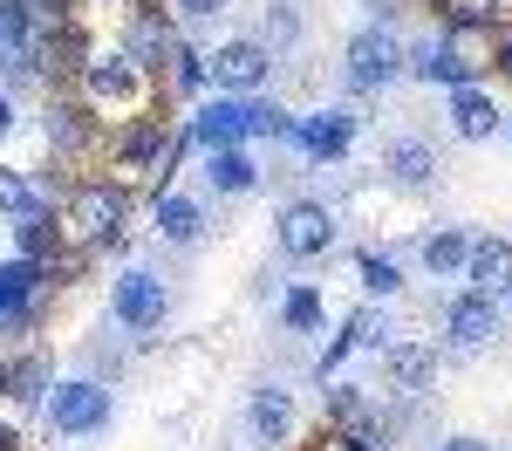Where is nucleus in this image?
<instances>
[{
    "instance_id": "20e7f679",
    "label": "nucleus",
    "mask_w": 512,
    "mask_h": 451,
    "mask_svg": "<svg viewBox=\"0 0 512 451\" xmlns=\"http://www.w3.org/2000/svg\"><path fill=\"white\" fill-rule=\"evenodd\" d=\"M110 383H96V376H69V383H48V397H41V417H48V431L55 438H96V431H110Z\"/></svg>"
},
{
    "instance_id": "f704fd0d",
    "label": "nucleus",
    "mask_w": 512,
    "mask_h": 451,
    "mask_svg": "<svg viewBox=\"0 0 512 451\" xmlns=\"http://www.w3.org/2000/svg\"><path fill=\"white\" fill-rule=\"evenodd\" d=\"M0 451H21V431L14 424H0Z\"/></svg>"
},
{
    "instance_id": "c85d7f7f",
    "label": "nucleus",
    "mask_w": 512,
    "mask_h": 451,
    "mask_svg": "<svg viewBox=\"0 0 512 451\" xmlns=\"http://www.w3.org/2000/svg\"><path fill=\"white\" fill-rule=\"evenodd\" d=\"M355 267H362V287H369V294H383V301H390L396 287H403V274H396V260H383V253H362Z\"/></svg>"
},
{
    "instance_id": "2f4dec72",
    "label": "nucleus",
    "mask_w": 512,
    "mask_h": 451,
    "mask_svg": "<svg viewBox=\"0 0 512 451\" xmlns=\"http://www.w3.org/2000/svg\"><path fill=\"white\" fill-rule=\"evenodd\" d=\"M171 7H178L185 21H212V14H226L233 0H171Z\"/></svg>"
},
{
    "instance_id": "f03ea898",
    "label": "nucleus",
    "mask_w": 512,
    "mask_h": 451,
    "mask_svg": "<svg viewBox=\"0 0 512 451\" xmlns=\"http://www.w3.org/2000/svg\"><path fill=\"white\" fill-rule=\"evenodd\" d=\"M185 130H192L198 151H226V144H246V137H294V117L267 96H205Z\"/></svg>"
},
{
    "instance_id": "f3484780",
    "label": "nucleus",
    "mask_w": 512,
    "mask_h": 451,
    "mask_svg": "<svg viewBox=\"0 0 512 451\" xmlns=\"http://www.w3.org/2000/svg\"><path fill=\"white\" fill-rule=\"evenodd\" d=\"M205 185H212V192H226V199H239V192H253V185H260V164H253L246 144L205 151Z\"/></svg>"
},
{
    "instance_id": "423d86ee",
    "label": "nucleus",
    "mask_w": 512,
    "mask_h": 451,
    "mask_svg": "<svg viewBox=\"0 0 512 451\" xmlns=\"http://www.w3.org/2000/svg\"><path fill=\"white\" fill-rule=\"evenodd\" d=\"M110 315H117L130 335H151V328H164V315H171V287H164L158 274H144V267H123L117 281H110Z\"/></svg>"
},
{
    "instance_id": "473e14b6",
    "label": "nucleus",
    "mask_w": 512,
    "mask_h": 451,
    "mask_svg": "<svg viewBox=\"0 0 512 451\" xmlns=\"http://www.w3.org/2000/svg\"><path fill=\"white\" fill-rule=\"evenodd\" d=\"M14 123H21L14 117V96H0V137H14Z\"/></svg>"
},
{
    "instance_id": "b1692460",
    "label": "nucleus",
    "mask_w": 512,
    "mask_h": 451,
    "mask_svg": "<svg viewBox=\"0 0 512 451\" xmlns=\"http://www.w3.org/2000/svg\"><path fill=\"white\" fill-rule=\"evenodd\" d=\"M35 48V0H0V62Z\"/></svg>"
},
{
    "instance_id": "6ab92c4d",
    "label": "nucleus",
    "mask_w": 512,
    "mask_h": 451,
    "mask_svg": "<svg viewBox=\"0 0 512 451\" xmlns=\"http://www.w3.org/2000/svg\"><path fill=\"white\" fill-rule=\"evenodd\" d=\"M158 240L164 246H198L205 240V205L185 192H158Z\"/></svg>"
},
{
    "instance_id": "a878e982",
    "label": "nucleus",
    "mask_w": 512,
    "mask_h": 451,
    "mask_svg": "<svg viewBox=\"0 0 512 451\" xmlns=\"http://www.w3.org/2000/svg\"><path fill=\"white\" fill-rule=\"evenodd\" d=\"M280 322L294 328V335H315L321 328V287H287V294H280Z\"/></svg>"
},
{
    "instance_id": "f8f14e48",
    "label": "nucleus",
    "mask_w": 512,
    "mask_h": 451,
    "mask_svg": "<svg viewBox=\"0 0 512 451\" xmlns=\"http://www.w3.org/2000/svg\"><path fill=\"white\" fill-rule=\"evenodd\" d=\"M492 335H499V294H478V287L458 294L451 315H444V342L451 349H485Z\"/></svg>"
},
{
    "instance_id": "c756f323",
    "label": "nucleus",
    "mask_w": 512,
    "mask_h": 451,
    "mask_svg": "<svg viewBox=\"0 0 512 451\" xmlns=\"http://www.w3.org/2000/svg\"><path fill=\"white\" fill-rule=\"evenodd\" d=\"M171 82H178V89H205V55H198V48H185V41H178V48H171Z\"/></svg>"
},
{
    "instance_id": "7ed1b4c3",
    "label": "nucleus",
    "mask_w": 512,
    "mask_h": 451,
    "mask_svg": "<svg viewBox=\"0 0 512 451\" xmlns=\"http://www.w3.org/2000/svg\"><path fill=\"white\" fill-rule=\"evenodd\" d=\"M130 226V192L110 178H89L62 192V240L69 246H117Z\"/></svg>"
},
{
    "instance_id": "9d476101",
    "label": "nucleus",
    "mask_w": 512,
    "mask_h": 451,
    "mask_svg": "<svg viewBox=\"0 0 512 451\" xmlns=\"http://www.w3.org/2000/svg\"><path fill=\"white\" fill-rule=\"evenodd\" d=\"M403 76V41H396V28H362V35L349 41V89H383V82Z\"/></svg>"
},
{
    "instance_id": "e433bc0d",
    "label": "nucleus",
    "mask_w": 512,
    "mask_h": 451,
    "mask_svg": "<svg viewBox=\"0 0 512 451\" xmlns=\"http://www.w3.org/2000/svg\"><path fill=\"white\" fill-rule=\"evenodd\" d=\"M485 14H512V0H492V7H485Z\"/></svg>"
},
{
    "instance_id": "bb28decb",
    "label": "nucleus",
    "mask_w": 512,
    "mask_h": 451,
    "mask_svg": "<svg viewBox=\"0 0 512 451\" xmlns=\"http://www.w3.org/2000/svg\"><path fill=\"white\" fill-rule=\"evenodd\" d=\"M0 212H14V219H21V212H48V192L28 185L14 164H0Z\"/></svg>"
},
{
    "instance_id": "cd10ccee",
    "label": "nucleus",
    "mask_w": 512,
    "mask_h": 451,
    "mask_svg": "<svg viewBox=\"0 0 512 451\" xmlns=\"http://www.w3.org/2000/svg\"><path fill=\"white\" fill-rule=\"evenodd\" d=\"M7 397H14V404H41V397H48V369H41L35 356L7 363Z\"/></svg>"
},
{
    "instance_id": "412c9836",
    "label": "nucleus",
    "mask_w": 512,
    "mask_h": 451,
    "mask_svg": "<svg viewBox=\"0 0 512 451\" xmlns=\"http://www.w3.org/2000/svg\"><path fill=\"white\" fill-rule=\"evenodd\" d=\"M383 171H390L396 185H431L437 151L424 144V137H390V144H383Z\"/></svg>"
},
{
    "instance_id": "6e6552de",
    "label": "nucleus",
    "mask_w": 512,
    "mask_h": 451,
    "mask_svg": "<svg viewBox=\"0 0 512 451\" xmlns=\"http://www.w3.org/2000/svg\"><path fill=\"white\" fill-rule=\"evenodd\" d=\"M164 144H171L164 117H137V123H123L117 137H110V158H117V185H123V192H130L137 178H158Z\"/></svg>"
},
{
    "instance_id": "a211bd4d",
    "label": "nucleus",
    "mask_w": 512,
    "mask_h": 451,
    "mask_svg": "<svg viewBox=\"0 0 512 451\" xmlns=\"http://www.w3.org/2000/svg\"><path fill=\"white\" fill-rule=\"evenodd\" d=\"M62 219H55V212H21V219H14V253H21V260H41V267H48V274H55V253H62Z\"/></svg>"
},
{
    "instance_id": "1a4fd4ad",
    "label": "nucleus",
    "mask_w": 512,
    "mask_h": 451,
    "mask_svg": "<svg viewBox=\"0 0 512 451\" xmlns=\"http://www.w3.org/2000/svg\"><path fill=\"white\" fill-rule=\"evenodd\" d=\"M355 110L349 103H328V110H308V117H294V144H301V158L308 164H342L355 144Z\"/></svg>"
},
{
    "instance_id": "4be33fe9",
    "label": "nucleus",
    "mask_w": 512,
    "mask_h": 451,
    "mask_svg": "<svg viewBox=\"0 0 512 451\" xmlns=\"http://www.w3.org/2000/svg\"><path fill=\"white\" fill-rule=\"evenodd\" d=\"M246 424H253V438H260V445H280V438L294 431V397H287V390H274V383H267V390H253Z\"/></svg>"
},
{
    "instance_id": "2eb2a0df",
    "label": "nucleus",
    "mask_w": 512,
    "mask_h": 451,
    "mask_svg": "<svg viewBox=\"0 0 512 451\" xmlns=\"http://www.w3.org/2000/svg\"><path fill=\"white\" fill-rule=\"evenodd\" d=\"M451 130H458L465 144H485V137L499 130V103H492V89H478V82L451 89Z\"/></svg>"
},
{
    "instance_id": "aec40b11",
    "label": "nucleus",
    "mask_w": 512,
    "mask_h": 451,
    "mask_svg": "<svg viewBox=\"0 0 512 451\" xmlns=\"http://www.w3.org/2000/svg\"><path fill=\"white\" fill-rule=\"evenodd\" d=\"M403 69L417 82H444V89H465V69H458V55L444 48V35H431V41H417V48H403Z\"/></svg>"
},
{
    "instance_id": "9b49d317",
    "label": "nucleus",
    "mask_w": 512,
    "mask_h": 451,
    "mask_svg": "<svg viewBox=\"0 0 512 451\" xmlns=\"http://www.w3.org/2000/svg\"><path fill=\"white\" fill-rule=\"evenodd\" d=\"M41 287H48V267L41 260H0V328H21V322H35V301H41Z\"/></svg>"
},
{
    "instance_id": "72a5a7b5",
    "label": "nucleus",
    "mask_w": 512,
    "mask_h": 451,
    "mask_svg": "<svg viewBox=\"0 0 512 451\" xmlns=\"http://www.w3.org/2000/svg\"><path fill=\"white\" fill-rule=\"evenodd\" d=\"M437 451H492L485 438H451V445H437Z\"/></svg>"
},
{
    "instance_id": "4468645a",
    "label": "nucleus",
    "mask_w": 512,
    "mask_h": 451,
    "mask_svg": "<svg viewBox=\"0 0 512 451\" xmlns=\"http://www.w3.org/2000/svg\"><path fill=\"white\" fill-rule=\"evenodd\" d=\"M431 376H437L431 342H390V349H383V383H390V390H431Z\"/></svg>"
},
{
    "instance_id": "5701e85b",
    "label": "nucleus",
    "mask_w": 512,
    "mask_h": 451,
    "mask_svg": "<svg viewBox=\"0 0 512 451\" xmlns=\"http://www.w3.org/2000/svg\"><path fill=\"white\" fill-rule=\"evenodd\" d=\"M376 328H383V315H376V308H362V315H349V328H342V335H335V342L321 349V363H315V376H321V383H328V376L342 369V356H349V349H362V342H376Z\"/></svg>"
},
{
    "instance_id": "7c9ffc66",
    "label": "nucleus",
    "mask_w": 512,
    "mask_h": 451,
    "mask_svg": "<svg viewBox=\"0 0 512 451\" xmlns=\"http://www.w3.org/2000/svg\"><path fill=\"white\" fill-rule=\"evenodd\" d=\"M267 28H274L280 41H294V35H301V14H294V0H274V7H267Z\"/></svg>"
},
{
    "instance_id": "c9c22d12",
    "label": "nucleus",
    "mask_w": 512,
    "mask_h": 451,
    "mask_svg": "<svg viewBox=\"0 0 512 451\" xmlns=\"http://www.w3.org/2000/svg\"><path fill=\"white\" fill-rule=\"evenodd\" d=\"M499 69H506V76H512V35L499 41Z\"/></svg>"
},
{
    "instance_id": "393cba45",
    "label": "nucleus",
    "mask_w": 512,
    "mask_h": 451,
    "mask_svg": "<svg viewBox=\"0 0 512 451\" xmlns=\"http://www.w3.org/2000/svg\"><path fill=\"white\" fill-rule=\"evenodd\" d=\"M465 253H472V240H465V233H431V240L417 246V260H424V274H431V281L465 274Z\"/></svg>"
},
{
    "instance_id": "ddd939ff",
    "label": "nucleus",
    "mask_w": 512,
    "mask_h": 451,
    "mask_svg": "<svg viewBox=\"0 0 512 451\" xmlns=\"http://www.w3.org/2000/svg\"><path fill=\"white\" fill-rule=\"evenodd\" d=\"M41 144L62 151V158H82V151L96 144V117H89L82 103H48V110H41Z\"/></svg>"
},
{
    "instance_id": "39448f33",
    "label": "nucleus",
    "mask_w": 512,
    "mask_h": 451,
    "mask_svg": "<svg viewBox=\"0 0 512 451\" xmlns=\"http://www.w3.org/2000/svg\"><path fill=\"white\" fill-rule=\"evenodd\" d=\"M205 76L219 96H260L267 76H274V55H267V41H219L212 55H205Z\"/></svg>"
},
{
    "instance_id": "0eeeda50",
    "label": "nucleus",
    "mask_w": 512,
    "mask_h": 451,
    "mask_svg": "<svg viewBox=\"0 0 512 451\" xmlns=\"http://www.w3.org/2000/svg\"><path fill=\"white\" fill-rule=\"evenodd\" d=\"M274 240L287 260H321L328 246H335V212L321 199H294V205H280V219H274Z\"/></svg>"
},
{
    "instance_id": "f257e3e1",
    "label": "nucleus",
    "mask_w": 512,
    "mask_h": 451,
    "mask_svg": "<svg viewBox=\"0 0 512 451\" xmlns=\"http://www.w3.org/2000/svg\"><path fill=\"white\" fill-rule=\"evenodd\" d=\"M76 103L96 123L123 130V123H137V117H158V82H151V69L130 48H103V55H82Z\"/></svg>"
},
{
    "instance_id": "4c0bfd02",
    "label": "nucleus",
    "mask_w": 512,
    "mask_h": 451,
    "mask_svg": "<svg viewBox=\"0 0 512 451\" xmlns=\"http://www.w3.org/2000/svg\"><path fill=\"white\" fill-rule=\"evenodd\" d=\"M0 390H7V363H0Z\"/></svg>"
},
{
    "instance_id": "dca6fc26",
    "label": "nucleus",
    "mask_w": 512,
    "mask_h": 451,
    "mask_svg": "<svg viewBox=\"0 0 512 451\" xmlns=\"http://www.w3.org/2000/svg\"><path fill=\"white\" fill-rule=\"evenodd\" d=\"M465 281H472L478 294H512V240H472Z\"/></svg>"
}]
</instances>
